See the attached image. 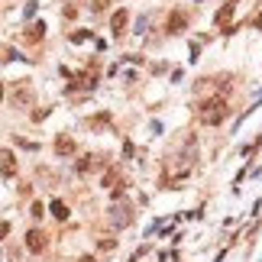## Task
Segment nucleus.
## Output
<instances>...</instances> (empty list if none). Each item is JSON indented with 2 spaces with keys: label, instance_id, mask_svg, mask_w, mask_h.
I'll return each instance as SVG.
<instances>
[{
  "label": "nucleus",
  "instance_id": "11",
  "mask_svg": "<svg viewBox=\"0 0 262 262\" xmlns=\"http://www.w3.org/2000/svg\"><path fill=\"white\" fill-rule=\"evenodd\" d=\"M126 20H130V16H126V10H120V13H114V30H116V32H120V30H123V26H126Z\"/></svg>",
  "mask_w": 262,
  "mask_h": 262
},
{
  "label": "nucleus",
  "instance_id": "8",
  "mask_svg": "<svg viewBox=\"0 0 262 262\" xmlns=\"http://www.w3.org/2000/svg\"><path fill=\"white\" fill-rule=\"evenodd\" d=\"M42 32H46V26H42V23H36L30 32H26V39H30V42H39V39H42Z\"/></svg>",
  "mask_w": 262,
  "mask_h": 262
},
{
  "label": "nucleus",
  "instance_id": "4",
  "mask_svg": "<svg viewBox=\"0 0 262 262\" xmlns=\"http://www.w3.org/2000/svg\"><path fill=\"white\" fill-rule=\"evenodd\" d=\"M0 175H6V178L16 175V158H13L10 149H0Z\"/></svg>",
  "mask_w": 262,
  "mask_h": 262
},
{
  "label": "nucleus",
  "instance_id": "2",
  "mask_svg": "<svg viewBox=\"0 0 262 262\" xmlns=\"http://www.w3.org/2000/svg\"><path fill=\"white\" fill-rule=\"evenodd\" d=\"M10 100H13V107H30L32 104V84H30V81H16Z\"/></svg>",
  "mask_w": 262,
  "mask_h": 262
},
{
  "label": "nucleus",
  "instance_id": "6",
  "mask_svg": "<svg viewBox=\"0 0 262 262\" xmlns=\"http://www.w3.org/2000/svg\"><path fill=\"white\" fill-rule=\"evenodd\" d=\"M184 23H188V16H184L182 10H175V13L168 16V23H165V30H168V32H182V30H184Z\"/></svg>",
  "mask_w": 262,
  "mask_h": 262
},
{
  "label": "nucleus",
  "instance_id": "7",
  "mask_svg": "<svg viewBox=\"0 0 262 262\" xmlns=\"http://www.w3.org/2000/svg\"><path fill=\"white\" fill-rule=\"evenodd\" d=\"M55 152H58V156H72L74 152V142L65 140V136H58V140H55Z\"/></svg>",
  "mask_w": 262,
  "mask_h": 262
},
{
  "label": "nucleus",
  "instance_id": "1",
  "mask_svg": "<svg viewBox=\"0 0 262 262\" xmlns=\"http://www.w3.org/2000/svg\"><path fill=\"white\" fill-rule=\"evenodd\" d=\"M198 120L204 126H217V123L226 120V100L224 98H208L201 107H198Z\"/></svg>",
  "mask_w": 262,
  "mask_h": 262
},
{
  "label": "nucleus",
  "instance_id": "16",
  "mask_svg": "<svg viewBox=\"0 0 262 262\" xmlns=\"http://www.w3.org/2000/svg\"><path fill=\"white\" fill-rule=\"evenodd\" d=\"M0 100H4V84H0Z\"/></svg>",
  "mask_w": 262,
  "mask_h": 262
},
{
  "label": "nucleus",
  "instance_id": "10",
  "mask_svg": "<svg viewBox=\"0 0 262 262\" xmlns=\"http://www.w3.org/2000/svg\"><path fill=\"white\" fill-rule=\"evenodd\" d=\"M52 217H58V220H65L68 217V208L62 201H52Z\"/></svg>",
  "mask_w": 262,
  "mask_h": 262
},
{
  "label": "nucleus",
  "instance_id": "12",
  "mask_svg": "<svg viewBox=\"0 0 262 262\" xmlns=\"http://www.w3.org/2000/svg\"><path fill=\"white\" fill-rule=\"evenodd\" d=\"M230 16H233V6H224V10L217 13V23L224 26V23H226V20H230Z\"/></svg>",
  "mask_w": 262,
  "mask_h": 262
},
{
  "label": "nucleus",
  "instance_id": "15",
  "mask_svg": "<svg viewBox=\"0 0 262 262\" xmlns=\"http://www.w3.org/2000/svg\"><path fill=\"white\" fill-rule=\"evenodd\" d=\"M81 262H98V259H94V256H84V259H81Z\"/></svg>",
  "mask_w": 262,
  "mask_h": 262
},
{
  "label": "nucleus",
  "instance_id": "14",
  "mask_svg": "<svg viewBox=\"0 0 262 262\" xmlns=\"http://www.w3.org/2000/svg\"><path fill=\"white\" fill-rule=\"evenodd\" d=\"M6 233H10V224H0V240H4Z\"/></svg>",
  "mask_w": 262,
  "mask_h": 262
},
{
  "label": "nucleus",
  "instance_id": "5",
  "mask_svg": "<svg viewBox=\"0 0 262 262\" xmlns=\"http://www.w3.org/2000/svg\"><path fill=\"white\" fill-rule=\"evenodd\" d=\"M26 246H30V252H42L46 250V233L42 230H30L26 233Z\"/></svg>",
  "mask_w": 262,
  "mask_h": 262
},
{
  "label": "nucleus",
  "instance_id": "9",
  "mask_svg": "<svg viewBox=\"0 0 262 262\" xmlns=\"http://www.w3.org/2000/svg\"><path fill=\"white\" fill-rule=\"evenodd\" d=\"M91 168H98V158H94V156H84V158L78 162V172H91Z\"/></svg>",
  "mask_w": 262,
  "mask_h": 262
},
{
  "label": "nucleus",
  "instance_id": "13",
  "mask_svg": "<svg viewBox=\"0 0 262 262\" xmlns=\"http://www.w3.org/2000/svg\"><path fill=\"white\" fill-rule=\"evenodd\" d=\"M107 4H110V0H94V13H100V10H107Z\"/></svg>",
  "mask_w": 262,
  "mask_h": 262
},
{
  "label": "nucleus",
  "instance_id": "3",
  "mask_svg": "<svg viewBox=\"0 0 262 262\" xmlns=\"http://www.w3.org/2000/svg\"><path fill=\"white\" fill-rule=\"evenodd\" d=\"M130 208L126 204H114V208H110V224L114 226H130Z\"/></svg>",
  "mask_w": 262,
  "mask_h": 262
}]
</instances>
